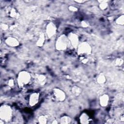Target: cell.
Wrapping results in <instances>:
<instances>
[{
	"label": "cell",
	"mask_w": 124,
	"mask_h": 124,
	"mask_svg": "<svg viewBox=\"0 0 124 124\" xmlns=\"http://www.w3.org/2000/svg\"><path fill=\"white\" fill-rule=\"evenodd\" d=\"M80 25L82 28H86L89 27V23L87 21H86V20H82L81 21Z\"/></svg>",
	"instance_id": "d4e9b609"
},
{
	"label": "cell",
	"mask_w": 124,
	"mask_h": 124,
	"mask_svg": "<svg viewBox=\"0 0 124 124\" xmlns=\"http://www.w3.org/2000/svg\"><path fill=\"white\" fill-rule=\"evenodd\" d=\"M9 16L13 18H16L18 16V13L16 9L15 8H11L8 12Z\"/></svg>",
	"instance_id": "ac0fdd59"
},
{
	"label": "cell",
	"mask_w": 124,
	"mask_h": 124,
	"mask_svg": "<svg viewBox=\"0 0 124 124\" xmlns=\"http://www.w3.org/2000/svg\"><path fill=\"white\" fill-rule=\"evenodd\" d=\"M46 38V36L45 34L44 33H41L37 39L35 45L38 47L43 46L45 44Z\"/></svg>",
	"instance_id": "4fadbf2b"
},
{
	"label": "cell",
	"mask_w": 124,
	"mask_h": 124,
	"mask_svg": "<svg viewBox=\"0 0 124 124\" xmlns=\"http://www.w3.org/2000/svg\"><path fill=\"white\" fill-rule=\"evenodd\" d=\"M57 28L54 23L53 22H48L45 29V35L47 38H51L53 37L57 32Z\"/></svg>",
	"instance_id": "8992f818"
},
{
	"label": "cell",
	"mask_w": 124,
	"mask_h": 124,
	"mask_svg": "<svg viewBox=\"0 0 124 124\" xmlns=\"http://www.w3.org/2000/svg\"><path fill=\"white\" fill-rule=\"evenodd\" d=\"M77 50L78 56H86L91 54L92 52V47L89 43L84 41L79 43Z\"/></svg>",
	"instance_id": "3957f363"
},
{
	"label": "cell",
	"mask_w": 124,
	"mask_h": 124,
	"mask_svg": "<svg viewBox=\"0 0 124 124\" xmlns=\"http://www.w3.org/2000/svg\"><path fill=\"white\" fill-rule=\"evenodd\" d=\"M71 92L75 96H79L82 93V89L78 86L74 85L71 88Z\"/></svg>",
	"instance_id": "9a60e30c"
},
{
	"label": "cell",
	"mask_w": 124,
	"mask_h": 124,
	"mask_svg": "<svg viewBox=\"0 0 124 124\" xmlns=\"http://www.w3.org/2000/svg\"><path fill=\"white\" fill-rule=\"evenodd\" d=\"M47 117L45 115H41L39 116L37 119V121L39 124H45L47 123Z\"/></svg>",
	"instance_id": "d6986e66"
},
{
	"label": "cell",
	"mask_w": 124,
	"mask_h": 124,
	"mask_svg": "<svg viewBox=\"0 0 124 124\" xmlns=\"http://www.w3.org/2000/svg\"><path fill=\"white\" fill-rule=\"evenodd\" d=\"M8 85L10 87H13L15 86V80L13 79H10L9 80H8V82H7Z\"/></svg>",
	"instance_id": "484cf974"
},
{
	"label": "cell",
	"mask_w": 124,
	"mask_h": 124,
	"mask_svg": "<svg viewBox=\"0 0 124 124\" xmlns=\"http://www.w3.org/2000/svg\"><path fill=\"white\" fill-rule=\"evenodd\" d=\"M80 61L83 64H86L89 61V59L85 56H80Z\"/></svg>",
	"instance_id": "cb8c5ba5"
},
{
	"label": "cell",
	"mask_w": 124,
	"mask_h": 124,
	"mask_svg": "<svg viewBox=\"0 0 124 124\" xmlns=\"http://www.w3.org/2000/svg\"><path fill=\"white\" fill-rule=\"evenodd\" d=\"M87 1V0H75V2L79 3V4H83L85 2Z\"/></svg>",
	"instance_id": "4316f807"
},
{
	"label": "cell",
	"mask_w": 124,
	"mask_h": 124,
	"mask_svg": "<svg viewBox=\"0 0 124 124\" xmlns=\"http://www.w3.org/2000/svg\"><path fill=\"white\" fill-rule=\"evenodd\" d=\"M68 9L70 12H76L78 11V8L74 5H70L68 7Z\"/></svg>",
	"instance_id": "7402d4cb"
},
{
	"label": "cell",
	"mask_w": 124,
	"mask_h": 124,
	"mask_svg": "<svg viewBox=\"0 0 124 124\" xmlns=\"http://www.w3.org/2000/svg\"><path fill=\"white\" fill-rule=\"evenodd\" d=\"M13 110L12 107L7 104H3L0 108V122L8 123L10 122L13 117Z\"/></svg>",
	"instance_id": "6da1fadb"
},
{
	"label": "cell",
	"mask_w": 124,
	"mask_h": 124,
	"mask_svg": "<svg viewBox=\"0 0 124 124\" xmlns=\"http://www.w3.org/2000/svg\"><path fill=\"white\" fill-rule=\"evenodd\" d=\"M40 94L39 93L34 92L31 93L29 97V105L31 107H34L39 102Z\"/></svg>",
	"instance_id": "ba28073f"
},
{
	"label": "cell",
	"mask_w": 124,
	"mask_h": 124,
	"mask_svg": "<svg viewBox=\"0 0 124 124\" xmlns=\"http://www.w3.org/2000/svg\"><path fill=\"white\" fill-rule=\"evenodd\" d=\"M71 121H72V119L69 116L64 115V116H63L61 117L59 119V122L60 124H67L70 123Z\"/></svg>",
	"instance_id": "2e32d148"
},
{
	"label": "cell",
	"mask_w": 124,
	"mask_h": 124,
	"mask_svg": "<svg viewBox=\"0 0 124 124\" xmlns=\"http://www.w3.org/2000/svg\"><path fill=\"white\" fill-rule=\"evenodd\" d=\"M91 120L88 114L86 112H82L79 117V122L82 124H89Z\"/></svg>",
	"instance_id": "8fae6325"
},
{
	"label": "cell",
	"mask_w": 124,
	"mask_h": 124,
	"mask_svg": "<svg viewBox=\"0 0 124 124\" xmlns=\"http://www.w3.org/2000/svg\"><path fill=\"white\" fill-rule=\"evenodd\" d=\"M115 23L118 25L123 26L124 25V15H122L119 16L115 19Z\"/></svg>",
	"instance_id": "ffe728a7"
},
{
	"label": "cell",
	"mask_w": 124,
	"mask_h": 124,
	"mask_svg": "<svg viewBox=\"0 0 124 124\" xmlns=\"http://www.w3.org/2000/svg\"><path fill=\"white\" fill-rule=\"evenodd\" d=\"M6 45L10 47H16L19 45V41L14 37L9 36L4 40Z\"/></svg>",
	"instance_id": "9c48e42d"
},
{
	"label": "cell",
	"mask_w": 124,
	"mask_h": 124,
	"mask_svg": "<svg viewBox=\"0 0 124 124\" xmlns=\"http://www.w3.org/2000/svg\"><path fill=\"white\" fill-rule=\"evenodd\" d=\"M67 36L69 44L73 48L77 49L79 43L78 36L76 33L71 32L68 33Z\"/></svg>",
	"instance_id": "52a82bcc"
},
{
	"label": "cell",
	"mask_w": 124,
	"mask_h": 124,
	"mask_svg": "<svg viewBox=\"0 0 124 124\" xmlns=\"http://www.w3.org/2000/svg\"><path fill=\"white\" fill-rule=\"evenodd\" d=\"M52 94L54 99L57 102H63L66 99V94L62 89L55 88L52 91Z\"/></svg>",
	"instance_id": "5b68a950"
},
{
	"label": "cell",
	"mask_w": 124,
	"mask_h": 124,
	"mask_svg": "<svg viewBox=\"0 0 124 124\" xmlns=\"http://www.w3.org/2000/svg\"><path fill=\"white\" fill-rule=\"evenodd\" d=\"M108 20H112L113 19V17L112 16H109V17H108Z\"/></svg>",
	"instance_id": "f1b7e54d"
},
{
	"label": "cell",
	"mask_w": 124,
	"mask_h": 124,
	"mask_svg": "<svg viewBox=\"0 0 124 124\" xmlns=\"http://www.w3.org/2000/svg\"><path fill=\"white\" fill-rule=\"evenodd\" d=\"M115 64L117 66H121L123 64L124 60L123 59L120 58H117L115 61Z\"/></svg>",
	"instance_id": "44dd1931"
},
{
	"label": "cell",
	"mask_w": 124,
	"mask_h": 124,
	"mask_svg": "<svg viewBox=\"0 0 124 124\" xmlns=\"http://www.w3.org/2000/svg\"><path fill=\"white\" fill-rule=\"evenodd\" d=\"M69 44L67 35L62 34L60 35L56 40L55 47L58 51L65 50Z\"/></svg>",
	"instance_id": "277c9868"
},
{
	"label": "cell",
	"mask_w": 124,
	"mask_h": 124,
	"mask_svg": "<svg viewBox=\"0 0 124 124\" xmlns=\"http://www.w3.org/2000/svg\"><path fill=\"white\" fill-rule=\"evenodd\" d=\"M109 101V96L107 93H104L99 98V102L100 105L103 108L106 107L108 106Z\"/></svg>",
	"instance_id": "30bf717a"
},
{
	"label": "cell",
	"mask_w": 124,
	"mask_h": 124,
	"mask_svg": "<svg viewBox=\"0 0 124 124\" xmlns=\"http://www.w3.org/2000/svg\"><path fill=\"white\" fill-rule=\"evenodd\" d=\"M98 2H99V8L101 10H105L108 8V0H98Z\"/></svg>",
	"instance_id": "e0dca14e"
},
{
	"label": "cell",
	"mask_w": 124,
	"mask_h": 124,
	"mask_svg": "<svg viewBox=\"0 0 124 124\" xmlns=\"http://www.w3.org/2000/svg\"><path fill=\"white\" fill-rule=\"evenodd\" d=\"M107 80L106 77L103 73H100L97 75L96 78V81L99 84H104Z\"/></svg>",
	"instance_id": "5bb4252c"
},
{
	"label": "cell",
	"mask_w": 124,
	"mask_h": 124,
	"mask_svg": "<svg viewBox=\"0 0 124 124\" xmlns=\"http://www.w3.org/2000/svg\"><path fill=\"white\" fill-rule=\"evenodd\" d=\"M31 79V74L27 71H20L17 76L16 82L19 87L23 88L28 85Z\"/></svg>",
	"instance_id": "7a4b0ae2"
},
{
	"label": "cell",
	"mask_w": 124,
	"mask_h": 124,
	"mask_svg": "<svg viewBox=\"0 0 124 124\" xmlns=\"http://www.w3.org/2000/svg\"><path fill=\"white\" fill-rule=\"evenodd\" d=\"M34 78L36 82L41 85L45 84L46 81V77L43 74H36Z\"/></svg>",
	"instance_id": "7c38bea8"
},
{
	"label": "cell",
	"mask_w": 124,
	"mask_h": 124,
	"mask_svg": "<svg viewBox=\"0 0 124 124\" xmlns=\"http://www.w3.org/2000/svg\"><path fill=\"white\" fill-rule=\"evenodd\" d=\"M124 115H122L121 116V118H120V120L122 122H124Z\"/></svg>",
	"instance_id": "83f0119b"
},
{
	"label": "cell",
	"mask_w": 124,
	"mask_h": 124,
	"mask_svg": "<svg viewBox=\"0 0 124 124\" xmlns=\"http://www.w3.org/2000/svg\"><path fill=\"white\" fill-rule=\"evenodd\" d=\"M0 27L1 30L3 31H6L9 29V26L8 24L5 23H2L0 25Z\"/></svg>",
	"instance_id": "603a6c76"
}]
</instances>
